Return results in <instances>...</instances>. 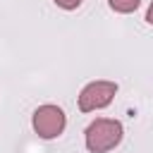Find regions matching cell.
Wrapping results in <instances>:
<instances>
[{
	"label": "cell",
	"mask_w": 153,
	"mask_h": 153,
	"mask_svg": "<svg viewBox=\"0 0 153 153\" xmlns=\"http://www.w3.org/2000/svg\"><path fill=\"white\" fill-rule=\"evenodd\" d=\"M115 96H117V84L108 81V79H98V81H91L81 88L76 103H79L81 112H96V110L108 108Z\"/></svg>",
	"instance_id": "cell-3"
},
{
	"label": "cell",
	"mask_w": 153,
	"mask_h": 153,
	"mask_svg": "<svg viewBox=\"0 0 153 153\" xmlns=\"http://www.w3.org/2000/svg\"><path fill=\"white\" fill-rule=\"evenodd\" d=\"M122 136H124L122 122L120 120H110V117H96L84 131V141H86V148L91 153L112 151L115 146H120Z\"/></svg>",
	"instance_id": "cell-1"
},
{
	"label": "cell",
	"mask_w": 153,
	"mask_h": 153,
	"mask_svg": "<svg viewBox=\"0 0 153 153\" xmlns=\"http://www.w3.org/2000/svg\"><path fill=\"white\" fill-rule=\"evenodd\" d=\"M146 22L148 24H153V2L148 5V10H146Z\"/></svg>",
	"instance_id": "cell-6"
},
{
	"label": "cell",
	"mask_w": 153,
	"mask_h": 153,
	"mask_svg": "<svg viewBox=\"0 0 153 153\" xmlns=\"http://www.w3.org/2000/svg\"><path fill=\"white\" fill-rule=\"evenodd\" d=\"M110 10L112 12H120V14H131L134 10H139L141 0H108Z\"/></svg>",
	"instance_id": "cell-4"
},
{
	"label": "cell",
	"mask_w": 153,
	"mask_h": 153,
	"mask_svg": "<svg viewBox=\"0 0 153 153\" xmlns=\"http://www.w3.org/2000/svg\"><path fill=\"white\" fill-rule=\"evenodd\" d=\"M84 0H55V5L60 7V10H67V12H72V10H76L79 5H81Z\"/></svg>",
	"instance_id": "cell-5"
},
{
	"label": "cell",
	"mask_w": 153,
	"mask_h": 153,
	"mask_svg": "<svg viewBox=\"0 0 153 153\" xmlns=\"http://www.w3.org/2000/svg\"><path fill=\"white\" fill-rule=\"evenodd\" d=\"M31 124H33V131L50 141V139H57L65 127H67V115L60 105H53V103H45V105H38L31 115Z\"/></svg>",
	"instance_id": "cell-2"
}]
</instances>
